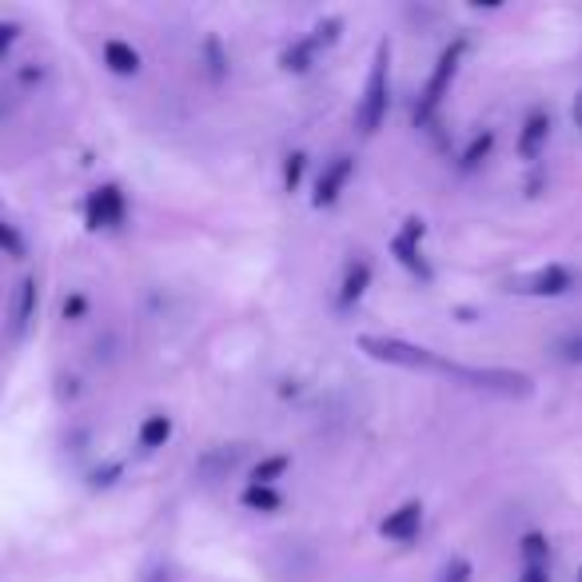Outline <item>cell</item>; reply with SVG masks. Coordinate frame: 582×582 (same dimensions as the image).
<instances>
[{"mask_svg":"<svg viewBox=\"0 0 582 582\" xmlns=\"http://www.w3.org/2000/svg\"><path fill=\"white\" fill-rule=\"evenodd\" d=\"M243 506H248V511H264V515H272V511H279V506H284V499H279V491H275V487H248V491H243Z\"/></svg>","mask_w":582,"mask_h":582,"instance_id":"e0dca14e","label":"cell"},{"mask_svg":"<svg viewBox=\"0 0 582 582\" xmlns=\"http://www.w3.org/2000/svg\"><path fill=\"white\" fill-rule=\"evenodd\" d=\"M423 231H427V228H423V220H415V216H411V220H403V231L396 236V243H391V248H396L399 264H403L407 272L419 275L423 284H431V267H427V260H423V252H419Z\"/></svg>","mask_w":582,"mask_h":582,"instance_id":"ba28073f","label":"cell"},{"mask_svg":"<svg viewBox=\"0 0 582 582\" xmlns=\"http://www.w3.org/2000/svg\"><path fill=\"white\" fill-rule=\"evenodd\" d=\"M440 582H471V562H467V559H450Z\"/></svg>","mask_w":582,"mask_h":582,"instance_id":"cb8c5ba5","label":"cell"},{"mask_svg":"<svg viewBox=\"0 0 582 582\" xmlns=\"http://www.w3.org/2000/svg\"><path fill=\"white\" fill-rule=\"evenodd\" d=\"M387 109H391V45H379L372 65V77H367V89H363L360 109H355V124H360L363 136H375L384 128Z\"/></svg>","mask_w":582,"mask_h":582,"instance_id":"6da1fadb","label":"cell"},{"mask_svg":"<svg viewBox=\"0 0 582 582\" xmlns=\"http://www.w3.org/2000/svg\"><path fill=\"white\" fill-rule=\"evenodd\" d=\"M352 172H355L352 156H335V160H328V164H323V172H319V180H316L311 204H316V208H331V204L343 196V187H347Z\"/></svg>","mask_w":582,"mask_h":582,"instance_id":"52a82bcc","label":"cell"},{"mask_svg":"<svg viewBox=\"0 0 582 582\" xmlns=\"http://www.w3.org/2000/svg\"><path fill=\"white\" fill-rule=\"evenodd\" d=\"M574 287H579V275L562 264L535 267V272L511 279V292H518V296H547L550 299V296H567V292H574Z\"/></svg>","mask_w":582,"mask_h":582,"instance_id":"5b68a950","label":"cell"},{"mask_svg":"<svg viewBox=\"0 0 582 582\" xmlns=\"http://www.w3.org/2000/svg\"><path fill=\"white\" fill-rule=\"evenodd\" d=\"M360 347L372 360L379 363H391V367H407V372H450V363L440 360V355L431 352V347H419V343H407L396 340V335H363Z\"/></svg>","mask_w":582,"mask_h":582,"instance_id":"7a4b0ae2","label":"cell"},{"mask_svg":"<svg viewBox=\"0 0 582 582\" xmlns=\"http://www.w3.org/2000/svg\"><path fill=\"white\" fill-rule=\"evenodd\" d=\"M124 212H128V204H124V192L116 184H104L96 187L89 196V208H84V220H89L92 231H112L124 224Z\"/></svg>","mask_w":582,"mask_h":582,"instance_id":"8992f818","label":"cell"},{"mask_svg":"<svg viewBox=\"0 0 582 582\" xmlns=\"http://www.w3.org/2000/svg\"><path fill=\"white\" fill-rule=\"evenodd\" d=\"M579 582H582V567H579Z\"/></svg>","mask_w":582,"mask_h":582,"instance_id":"4dcf8cb0","label":"cell"},{"mask_svg":"<svg viewBox=\"0 0 582 582\" xmlns=\"http://www.w3.org/2000/svg\"><path fill=\"white\" fill-rule=\"evenodd\" d=\"M447 375L463 379L475 391H491V396H506V399H527L535 391L530 375L515 372V367H459V363H450Z\"/></svg>","mask_w":582,"mask_h":582,"instance_id":"3957f363","label":"cell"},{"mask_svg":"<svg viewBox=\"0 0 582 582\" xmlns=\"http://www.w3.org/2000/svg\"><path fill=\"white\" fill-rule=\"evenodd\" d=\"M518 582H550V571L547 567H527V571L518 574Z\"/></svg>","mask_w":582,"mask_h":582,"instance_id":"83f0119b","label":"cell"},{"mask_svg":"<svg viewBox=\"0 0 582 582\" xmlns=\"http://www.w3.org/2000/svg\"><path fill=\"white\" fill-rule=\"evenodd\" d=\"M304 168H308V156H304V152H292L284 160V187H287V192H296V187H299V180H304Z\"/></svg>","mask_w":582,"mask_h":582,"instance_id":"ffe728a7","label":"cell"},{"mask_svg":"<svg viewBox=\"0 0 582 582\" xmlns=\"http://www.w3.org/2000/svg\"><path fill=\"white\" fill-rule=\"evenodd\" d=\"M204 53H208V60H212V80H224V65H228V56L220 53V41H216V36H212L208 45H204Z\"/></svg>","mask_w":582,"mask_h":582,"instance_id":"603a6c76","label":"cell"},{"mask_svg":"<svg viewBox=\"0 0 582 582\" xmlns=\"http://www.w3.org/2000/svg\"><path fill=\"white\" fill-rule=\"evenodd\" d=\"M491 148H494V128H483V133H475L471 144L463 148L459 168H463V172H475V168H479V164L487 160V156H491Z\"/></svg>","mask_w":582,"mask_h":582,"instance_id":"4fadbf2b","label":"cell"},{"mask_svg":"<svg viewBox=\"0 0 582 582\" xmlns=\"http://www.w3.org/2000/svg\"><path fill=\"white\" fill-rule=\"evenodd\" d=\"M287 467H292V459H287V455H267V459H260L252 467V483L255 487H272L275 479H284Z\"/></svg>","mask_w":582,"mask_h":582,"instance_id":"2e32d148","label":"cell"},{"mask_svg":"<svg viewBox=\"0 0 582 582\" xmlns=\"http://www.w3.org/2000/svg\"><path fill=\"white\" fill-rule=\"evenodd\" d=\"M168 440H172V419H168V415H160V411H156V415H148L140 423V447L144 450L164 447Z\"/></svg>","mask_w":582,"mask_h":582,"instance_id":"5bb4252c","label":"cell"},{"mask_svg":"<svg viewBox=\"0 0 582 582\" xmlns=\"http://www.w3.org/2000/svg\"><path fill=\"white\" fill-rule=\"evenodd\" d=\"M340 28H343L340 21H319L316 24V36H311V45H316V48L335 45V41H340Z\"/></svg>","mask_w":582,"mask_h":582,"instance_id":"7402d4cb","label":"cell"},{"mask_svg":"<svg viewBox=\"0 0 582 582\" xmlns=\"http://www.w3.org/2000/svg\"><path fill=\"white\" fill-rule=\"evenodd\" d=\"M555 355H559L562 363H579L582 367V331H574V335L555 343Z\"/></svg>","mask_w":582,"mask_h":582,"instance_id":"44dd1931","label":"cell"},{"mask_svg":"<svg viewBox=\"0 0 582 582\" xmlns=\"http://www.w3.org/2000/svg\"><path fill=\"white\" fill-rule=\"evenodd\" d=\"M367 284H372V264H367V260H352V264H347V272H343V292H340L343 308L360 304L363 292H367Z\"/></svg>","mask_w":582,"mask_h":582,"instance_id":"8fae6325","label":"cell"},{"mask_svg":"<svg viewBox=\"0 0 582 582\" xmlns=\"http://www.w3.org/2000/svg\"><path fill=\"white\" fill-rule=\"evenodd\" d=\"M33 308H36V279H24L21 296H16V331L33 319Z\"/></svg>","mask_w":582,"mask_h":582,"instance_id":"d6986e66","label":"cell"},{"mask_svg":"<svg viewBox=\"0 0 582 582\" xmlns=\"http://www.w3.org/2000/svg\"><path fill=\"white\" fill-rule=\"evenodd\" d=\"M84 308H89V304H84V296H68L65 299V319H80V316H84Z\"/></svg>","mask_w":582,"mask_h":582,"instance_id":"4316f807","label":"cell"},{"mask_svg":"<svg viewBox=\"0 0 582 582\" xmlns=\"http://www.w3.org/2000/svg\"><path fill=\"white\" fill-rule=\"evenodd\" d=\"M574 124H579V128H582V92H579V96H574Z\"/></svg>","mask_w":582,"mask_h":582,"instance_id":"f546056e","label":"cell"},{"mask_svg":"<svg viewBox=\"0 0 582 582\" xmlns=\"http://www.w3.org/2000/svg\"><path fill=\"white\" fill-rule=\"evenodd\" d=\"M523 559H527V567H547V559H550V543H547V535H538V530H530V535L523 538Z\"/></svg>","mask_w":582,"mask_h":582,"instance_id":"ac0fdd59","label":"cell"},{"mask_svg":"<svg viewBox=\"0 0 582 582\" xmlns=\"http://www.w3.org/2000/svg\"><path fill=\"white\" fill-rule=\"evenodd\" d=\"M144 582H172V574H168V567H152V571L144 574Z\"/></svg>","mask_w":582,"mask_h":582,"instance_id":"f1b7e54d","label":"cell"},{"mask_svg":"<svg viewBox=\"0 0 582 582\" xmlns=\"http://www.w3.org/2000/svg\"><path fill=\"white\" fill-rule=\"evenodd\" d=\"M16 33H21V24L0 21V60H4V53H9V48L16 45Z\"/></svg>","mask_w":582,"mask_h":582,"instance_id":"484cf974","label":"cell"},{"mask_svg":"<svg viewBox=\"0 0 582 582\" xmlns=\"http://www.w3.org/2000/svg\"><path fill=\"white\" fill-rule=\"evenodd\" d=\"M463 56H467V41H455V45H447L440 53V60H435V72H431L427 89H423V96H419V109H415V121L427 124L431 116H435V109L443 104V96L450 92V84H455V77H459V65Z\"/></svg>","mask_w":582,"mask_h":582,"instance_id":"277c9868","label":"cell"},{"mask_svg":"<svg viewBox=\"0 0 582 582\" xmlns=\"http://www.w3.org/2000/svg\"><path fill=\"white\" fill-rule=\"evenodd\" d=\"M104 65H109V72H116V77H136V72H140V53H136L133 45H124V41H109V45H104Z\"/></svg>","mask_w":582,"mask_h":582,"instance_id":"7c38bea8","label":"cell"},{"mask_svg":"<svg viewBox=\"0 0 582 582\" xmlns=\"http://www.w3.org/2000/svg\"><path fill=\"white\" fill-rule=\"evenodd\" d=\"M547 140H550V116L535 109L527 121H523V133H518V156H523V160H535V156L547 148Z\"/></svg>","mask_w":582,"mask_h":582,"instance_id":"30bf717a","label":"cell"},{"mask_svg":"<svg viewBox=\"0 0 582 582\" xmlns=\"http://www.w3.org/2000/svg\"><path fill=\"white\" fill-rule=\"evenodd\" d=\"M0 248L9 255H24V243H21V236L12 231V224H0Z\"/></svg>","mask_w":582,"mask_h":582,"instance_id":"d4e9b609","label":"cell"},{"mask_svg":"<svg viewBox=\"0 0 582 582\" xmlns=\"http://www.w3.org/2000/svg\"><path fill=\"white\" fill-rule=\"evenodd\" d=\"M384 538H391V543H411V538L423 530V503H403L396 506L391 515L384 518Z\"/></svg>","mask_w":582,"mask_h":582,"instance_id":"9c48e42d","label":"cell"},{"mask_svg":"<svg viewBox=\"0 0 582 582\" xmlns=\"http://www.w3.org/2000/svg\"><path fill=\"white\" fill-rule=\"evenodd\" d=\"M316 53H319V48L311 45V36H308V41H296L292 48H284L279 65H284L287 72H308V68L316 65Z\"/></svg>","mask_w":582,"mask_h":582,"instance_id":"9a60e30c","label":"cell"}]
</instances>
